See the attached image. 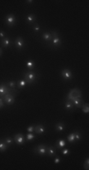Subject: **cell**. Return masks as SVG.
I'll return each mask as SVG.
<instances>
[{"instance_id": "4dcf8cb0", "label": "cell", "mask_w": 89, "mask_h": 170, "mask_svg": "<svg viewBox=\"0 0 89 170\" xmlns=\"http://www.w3.org/2000/svg\"><path fill=\"white\" fill-rule=\"evenodd\" d=\"M33 30H34V32H38V31H40V27H39V25H34V27H33Z\"/></svg>"}, {"instance_id": "d6a6232c", "label": "cell", "mask_w": 89, "mask_h": 170, "mask_svg": "<svg viewBox=\"0 0 89 170\" xmlns=\"http://www.w3.org/2000/svg\"><path fill=\"white\" fill-rule=\"evenodd\" d=\"M3 107H4V100L2 97H0V109L3 108Z\"/></svg>"}, {"instance_id": "44dd1931", "label": "cell", "mask_w": 89, "mask_h": 170, "mask_svg": "<svg viewBox=\"0 0 89 170\" xmlns=\"http://www.w3.org/2000/svg\"><path fill=\"white\" fill-rule=\"evenodd\" d=\"M67 141H68V143H70V144H73L75 142V131L71 132L70 134L67 135Z\"/></svg>"}, {"instance_id": "3957f363", "label": "cell", "mask_w": 89, "mask_h": 170, "mask_svg": "<svg viewBox=\"0 0 89 170\" xmlns=\"http://www.w3.org/2000/svg\"><path fill=\"white\" fill-rule=\"evenodd\" d=\"M33 152L35 154H39V155H46L47 154V146L45 145H40V146H35L33 148Z\"/></svg>"}, {"instance_id": "e575fe53", "label": "cell", "mask_w": 89, "mask_h": 170, "mask_svg": "<svg viewBox=\"0 0 89 170\" xmlns=\"http://www.w3.org/2000/svg\"><path fill=\"white\" fill-rule=\"evenodd\" d=\"M4 38H5V32L2 31V30H0V39H4Z\"/></svg>"}, {"instance_id": "d590c367", "label": "cell", "mask_w": 89, "mask_h": 170, "mask_svg": "<svg viewBox=\"0 0 89 170\" xmlns=\"http://www.w3.org/2000/svg\"><path fill=\"white\" fill-rule=\"evenodd\" d=\"M26 2H27V3H28V4H31V3H32L33 1H32V0H30V1H29V0H28V1H26Z\"/></svg>"}, {"instance_id": "484cf974", "label": "cell", "mask_w": 89, "mask_h": 170, "mask_svg": "<svg viewBox=\"0 0 89 170\" xmlns=\"http://www.w3.org/2000/svg\"><path fill=\"white\" fill-rule=\"evenodd\" d=\"M34 138H35V135L33 134L32 132H28V134H27V138H26V140H27V141H32Z\"/></svg>"}, {"instance_id": "277c9868", "label": "cell", "mask_w": 89, "mask_h": 170, "mask_svg": "<svg viewBox=\"0 0 89 170\" xmlns=\"http://www.w3.org/2000/svg\"><path fill=\"white\" fill-rule=\"evenodd\" d=\"M5 22H6V24H7L9 27H12V26H14V24L16 23V17L11 13L8 14V15L5 17Z\"/></svg>"}, {"instance_id": "8d00e7d4", "label": "cell", "mask_w": 89, "mask_h": 170, "mask_svg": "<svg viewBox=\"0 0 89 170\" xmlns=\"http://www.w3.org/2000/svg\"><path fill=\"white\" fill-rule=\"evenodd\" d=\"M2 52H3V50H2V48L0 47V57L2 56Z\"/></svg>"}, {"instance_id": "6da1fadb", "label": "cell", "mask_w": 89, "mask_h": 170, "mask_svg": "<svg viewBox=\"0 0 89 170\" xmlns=\"http://www.w3.org/2000/svg\"><path fill=\"white\" fill-rule=\"evenodd\" d=\"M24 77H25V80H26V81H27L28 84H33V83L36 81V80H37V78H38L37 74L32 70L27 71V72L25 73Z\"/></svg>"}, {"instance_id": "8fae6325", "label": "cell", "mask_w": 89, "mask_h": 170, "mask_svg": "<svg viewBox=\"0 0 89 170\" xmlns=\"http://www.w3.org/2000/svg\"><path fill=\"white\" fill-rule=\"evenodd\" d=\"M73 106L76 107V108H80L81 106L83 105V100H82V97H74L70 100Z\"/></svg>"}, {"instance_id": "7402d4cb", "label": "cell", "mask_w": 89, "mask_h": 170, "mask_svg": "<svg viewBox=\"0 0 89 170\" xmlns=\"http://www.w3.org/2000/svg\"><path fill=\"white\" fill-rule=\"evenodd\" d=\"M35 15L34 14H28V16H27V21H28V24H31L32 23H34L35 22Z\"/></svg>"}, {"instance_id": "f1b7e54d", "label": "cell", "mask_w": 89, "mask_h": 170, "mask_svg": "<svg viewBox=\"0 0 89 170\" xmlns=\"http://www.w3.org/2000/svg\"><path fill=\"white\" fill-rule=\"evenodd\" d=\"M62 153L63 155H68L70 153V150L68 148H65V149H62Z\"/></svg>"}, {"instance_id": "ac0fdd59", "label": "cell", "mask_w": 89, "mask_h": 170, "mask_svg": "<svg viewBox=\"0 0 89 170\" xmlns=\"http://www.w3.org/2000/svg\"><path fill=\"white\" fill-rule=\"evenodd\" d=\"M8 148L7 144L5 143L4 139H0V152H5Z\"/></svg>"}, {"instance_id": "f546056e", "label": "cell", "mask_w": 89, "mask_h": 170, "mask_svg": "<svg viewBox=\"0 0 89 170\" xmlns=\"http://www.w3.org/2000/svg\"><path fill=\"white\" fill-rule=\"evenodd\" d=\"M88 165H89V159L88 158H86V160L85 162V165H84V167H85V169H88Z\"/></svg>"}, {"instance_id": "7c38bea8", "label": "cell", "mask_w": 89, "mask_h": 170, "mask_svg": "<svg viewBox=\"0 0 89 170\" xmlns=\"http://www.w3.org/2000/svg\"><path fill=\"white\" fill-rule=\"evenodd\" d=\"M34 131L36 132L37 134H43V133L46 132V128L42 124L37 125V126H34Z\"/></svg>"}, {"instance_id": "52a82bcc", "label": "cell", "mask_w": 89, "mask_h": 170, "mask_svg": "<svg viewBox=\"0 0 89 170\" xmlns=\"http://www.w3.org/2000/svg\"><path fill=\"white\" fill-rule=\"evenodd\" d=\"M14 141L16 142V144L18 145V146H22L25 144V142H26V138L24 137V134L22 133H17V134H15L14 135Z\"/></svg>"}, {"instance_id": "5b68a950", "label": "cell", "mask_w": 89, "mask_h": 170, "mask_svg": "<svg viewBox=\"0 0 89 170\" xmlns=\"http://www.w3.org/2000/svg\"><path fill=\"white\" fill-rule=\"evenodd\" d=\"M61 74H62L63 79L65 80H72V78H73V74H72L71 70L70 69H67V68L63 69Z\"/></svg>"}, {"instance_id": "7a4b0ae2", "label": "cell", "mask_w": 89, "mask_h": 170, "mask_svg": "<svg viewBox=\"0 0 89 170\" xmlns=\"http://www.w3.org/2000/svg\"><path fill=\"white\" fill-rule=\"evenodd\" d=\"M17 93V91L16 90H13V89H10L9 87H8L7 85H5L4 83H1L0 84V97H4L5 95L7 94H9V93Z\"/></svg>"}, {"instance_id": "9a60e30c", "label": "cell", "mask_w": 89, "mask_h": 170, "mask_svg": "<svg viewBox=\"0 0 89 170\" xmlns=\"http://www.w3.org/2000/svg\"><path fill=\"white\" fill-rule=\"evenodd\" d=\"M1 43L4 47H9L11 44V40L9 38L5 37L4 39H1Z\"/></svg>"}, {"instance_id": "4316f807", "label": "cell", "mask_w": 89, "mask_h": 170, "mask_svg": "<svg viewBox=\"0 0 89 170\" xmlns=\"http://www.w3.org/2000/svg\"><path fill=\"white\" fill-rule=\"evenodd\" d=\"M81 139H82V134H81V132L78 131V130H76L75 131V141H80Z\"/></svg>"}, {"instance_id": "603a6c76", "label": "cell", "mask_w": 89, "mask_h": 170, "mask_svg": "<svg viewBox=\"0 0 89 170\" xmlns=\"http://www.w3.org/2000/svg\"><path fill=\"white\" fill-rule=\"evenodd\" d=\"M16 84H17V87L21 89V88H25V87L27 86V84H28V83H27L26 80H20L18 81V83H16Z\"/></svg>"}, {"instance_id": "4fadbf2b", "label": "cell", "mask_w": 89, "mask_h": 170, "mask_svg": "<svg viewBox=\"0 0 89 170\" xmlns=\"http://www.w3.org/2000/svg\"><path fill=\"white\" fill-rule=\"evenodd\" d=\"M47 154L51 157L56 155V147L52 146H47Z\"/></svg>"}, {"instance_id": "d4e9b609", "label": "cell", "mask_w": 89, "mask_h": 170, "mask_svg": "<svg viewBox=\"0 0 89 170\" xmlns=\"http://www.w3.org/2000/svg\"><path fill=\"white\" fill-rule=\"evenodd\" d=\"M8 87H9L10 89L15 90V88L17 87V84H16V82L13 81V80H9V82H8Z\"/></svg>"}, {"instance_id": "83f0119b", "label": "cell", "mask_w": 89, "mask_h": 170, "mask_svg": "<svg viewBox=\"0 0 89 170\" xmlns=\"http://www.w3.org/2000/svg\"><path fill=\"white\" fill-rule=\"evenodd\" d=\"M83 112H84L85 113H88V112H89L88 103H85V105H83Z\"/></svg>"}, {"instance_id": "e0dca14e", "label": "cell", "mask_w": 89, "mask_h": 170, "mask_svg": "<svg viewBox=\"0 0 89 170\" xmlns=\"http://www.w3.org/2000/svg\"><path fill=\"white\" fill-rule=\"evenodd\" d=\"M65 128H66V125L64 122H59L56 124V130L58 132H62L65 130Z\"/></svg>"}, {"instance_id": "30bf717a", "label": "cell", "mask_w": 89, "mask_h": 170, "mask_svg": "<svg viewBox=\"0 0 89 170\" xmlns=\"http://www.w3.org/2000/svg\"><path fill=\"white\" fill-rule=\"evenodd\" d=\"M61 43H62V40L59 36L58 37H53L51 39V41L49 42V44L51 46H54V47H59L61 45Z\"/></svg>"}, {"instance_id": "836d02e7", "label": "cell", "mask_w": 89, "mask_h": 170, "mask_svg": "<svg viewBox=\"0 0 89 170\" xmlns=\"http://www.w3.org/2000/svg\"><path fill=\"white\" fill-rule=\"evenodd\" d=\"M54 163H55V164H59V163H61V159H60L59 157H56V158L54 159Z\"/></svg>"}, {"instance_id": "ffe728a7", "label": "cell", "mask_w": 89, "mask_h": 170, "mask_svg": "<svg viewBox=\"0 0 89 170\" xmlns=\"http://www.w3.org/2000/svg\"><path fill=\"white\" fill-rule=\"evenodd\" d=\"M26 64H27V67H28V70H33L34 67H35V62H34L32 60H28V61H27Z\"/></svg>"}, {"instance_id": "ba28073f", "label": "cell", "mask_w": 89, "mask_h": 170, "mask_svg": "<svg viewBox=\"0 0 89 170\" xmlns=\"http://www.w3.org/2000/svg\"><path fill=\"white\" fill-rule=\"evenodd\" d=\"M3 100H4V103H6L7 105H12L14 103V96L12 94H7L5 95L4 97H2Z\"/></svg>"}, {"instance_id": "1f68e13d", "label": "cell", "mask_w": 89, "mask_h": 170, "mask_svg": "<svg viewBox=\"0 0 89 170\" xmlns=\"http://www.w3.org/2000/svg\"><path fill=\"white\" fill-rule=\"evenodd\" d=\"M27 130H28V132H33L34 131V126H29V127H28Z\"/></svg>"}, {"instance_id": "2e32d148", "label": "cell", "mask_w": 89, "mask_h": 170, "mask_svg": "<svg viewBox=\"0 0 89 170\" xmlns=\"http://www.w3.org/2000/svg\"><path fill=\"white\" fill-rule=\"evenodd\" d=\"M42 38H43V40H45L46 42H50L51 41V39H52V35H51V33L50 32H44L42 34Z\"/></svg>"}, {"instance_id": "9c48e42d", "label": "cell", "mask_w": 89, "mask_h": 170, "mask_svg": "<svg viewBox=\"0 0 89 170\" xmlns=\"http://www.w3.org/2000/svg\"><path fill=\"white\" fill-rule=\"evenodd\" d=\"M15 46L18 50H21L25 47V41L22 37H17L16 38V41H15Z\"/></svg>"}, {"instance_id": "cb8c5ba5", "label": "cell", "mask_w": 89, "mask_h": 170, "mask_svg": "<svg viewBox=\"0 0 89 170\" xmlns=\"http://www.w3.org/2000/svg\"><path fill=\"white\" fill-rule=\"evenodd\" d=\"M4 141H5V143L7 144V146H11V145L13 144V139H12L11 137H6L4 139Z\"/></svg>"}, {"instance_id": "8992f818", "label": "cell", "mask_w": 89, "mask_h": 170, "mask_svg": "<svg viewBox=\"0 0 89 170\" xmlns=\"http://www.w3.org/2000/svg\"><path fill=\"white\" fill-rule=\"evenodd\" d=\"M74 97H82V94H81L80 90L73 89L68 93V94H67V100H71Z\"/></svg>"}, {"instance_id": "5bb4252c", "label": "cell", "mask_w": 89, "mask_h": 170, "mask_svg": "<svg viewBox=\"0 0 89 170\" xmlns=\"http://www.w3.org/2000/svg\"><path fill=\"white\" fill-rule=\"evenodd\" d=\"M66 141L64 140V139H60V140H58L56 143V145H55V147H56V149H63L65 146H66Z\"/></svg>"}, {"instance_id": "d6986e66", "label": "cell", "mask_w": 89, "mask_h": 170, "mask_svg": "<svg viewBox=\"0 0 89 170\" xmlns=\"http://www.w3.org/2000/svg\"><path fill=\"white\" fill-rule=\"evenodd\" d=\"M65 108H66V111H72L74 109V106H73V104L70 100H66L65 102Z\"/></svg>"}]
</instances>
